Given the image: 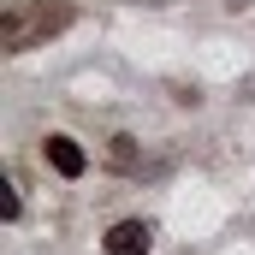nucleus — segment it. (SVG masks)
<instances>
[{
    "label": "nucleus",
    "instance_id": "obj_2",
    "mask_svg": "<svg viewBox=\"0 0 255 255\" xmlns=\"http://www.w3.org/2000/svg\"><path fill=\"white\" fill-rule=\"evenodd\" d=\"M48 166L60 172V178H83V166H89V154L71 142V136H48Z\"/></svg>",
    "mask_w": 255,
    "mask_h": 255
},
{
    "label": "nucleus",
    "instance_id": "obj_3",
    "mask_svg": "<svg viewBox=\"0 0 255 255\" xmlns=\"http://www.w3.org/2000/svg\"><path fill=\"white\" fill-rule=\"evenodd\" d=\"M0 220H18V190L12 184H0Z\"/></svg>",
    "mask_w": 255,
    "mask_h": 255
},
{
    "label": "nucleus",
    "instance_id": "obj_1",
    "mask_svg": "<svg viewBox=\"0 0 255 255\" xmlns=\"http://www.w3.org/2000/svg\"><path fill=\"white\" fill-rule=\"evenodd\" d=\"M148 244H154V232L142 220H119L107 232V255H148Z\"/></svg>",
    "mask_w": 255,
    "mask_h": 255
}]
</instances>
